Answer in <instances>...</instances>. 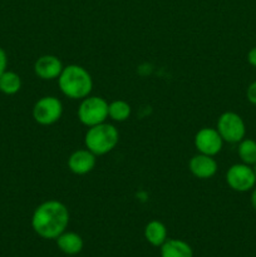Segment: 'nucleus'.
Returning a JSON list of instances; mask_svg holds the SVG:
<instances>
[{
    "mask_svg": "<svg viewBox=\"0 0 256 257\" xmlns=\"http://www.w3.org/2000/svg\"><path fill=\"white\" fill-rule=\"evenodd\" d=\"M217 168L218 166L215 158L212 156L202 155V153L195 155L188 162L190 172L200 180H208V178L213 177L217 172Z\"/></svg>",
    "mask_w": 256,
    "mask_h": 257,
    "instance_id": "11",
    "label": "nucleus"
},
{
    "mask_svg": "<svg viewBox=\"0 0 256 257\" xmlns=\"http://www.w3.org/2000/svg\"><path fill=\"white\" fill-rule=\"evenodd\" d=\"M238 156L245 165L256 163V142L252 140H242L238 146Z\"/></svg>",
    "mask_w": 256,
    "mask_h": 257,
    "instance_id": "17",
    "label": "nucleus"
},
{
    "mask_svg": "<svg viewBox=\"0 0 256 257\" xmlns=\"http://www.w3.org/2000/svg\"><path fill=\"white\" fill-rule=\"evenodd\" d=\"M193 143L198 153L215 157L222 150L223 140L216 128L203 127L195 135Z\"/></svg>",
    "mask_w": 256,
    "mask_h": 257,
    "instance_id": "8",
    "label": "nucleus"
},
{
    "mask_svg": "<svg viewBox=\"0 0 256 257\" xmlns=\"http://www.w3.org/2000/svg\"><path fill=\"white\" fill-rule=\"evenodd\" d=\"M97 165V156L87 148L77 150L68 157V168L72 173L78 176L92 172Z\"/></svg>",
    "mask_w": 256,
    "mask_h": 257,
    "instance_id": "10",
    "label": "nucleus"
},
{
    "mask_svg": "<svg viewBox=\"0 0 256 257\" xmlns=\"http://www.w3.org/2000/svg\"><path fill=\"white\" fill-rule=\"evenodd\" d=\"M253 171H255V175H256V163H255V170H253Z\"/></svg>",
    "mask_w": 256,
    "mask_h": 257,
    "instance_id": "22",
    "label": "nucleus"
},
{
    "mask_svg": "<svg viewBox=\"0 0 256 257\" xmlns=\"http://www.w3.org/2000/svg\"><path fill=\"white\" fill-rule=\"evenodd\" d=\"M247 60H248V63H250L251 65L256 67V47L252 48V49H251L250 52H248Z\"/></svg>",
    "mask_w": 256,
    "mask_h": 257,
    "instance_id": "20",
    "label": "nucleus"
},
{
    "mask_svg": "<svg viewBox=\"0 0 256 257\" xmlns=\"http://www.w3.org/2000/svg\"><path fill=\"white\" fill-rule=\"evenodd\" d=\"M119 141V132L113 124L103 122L88 128L84 136V146L95 156H103L115 148Z\"/></svg>",
    "mask_w": 256,
    "mask_h": 257,
    "instance_id": "3",
    "label": "nucleus"
},
{
    "mask_svg": "<svg viewBox=\"0 0 256 257\" xmlns=\"http://www.w3.org/2000/svg\"><path fill=\"white\" fill-rule=\"evenodd\" d=\"M8 67V55L5 50L0 47V75L7 70Z\"/></svg>",
    "mask_w": 256,
    "mask_h": 257,
    "instance_id": "18",
    "label": "nucleus"
},
{
    "mask_svg": "<svg viewBox=\"0 0 256 257\" xmlns=\"http://www.w3.org/2000/svg\"><path fill=\"white\" fill-rule=\"evenodd\" d=\"M63 104L54 95H45L38 99L33 107V118L40 125H52L62 118Z\"/></svg>",
    "mask_w": 256,
    "mask_h": 257,
    "instance_id": "5",
    "label": "nucleus"
},
{
    "mask_svg": "<svg viewBox=\"0 0 256 257\" xmlns=\"http://www.w3.org/2000/svg\"><path fill=\"white\" fill-rule=\"evenodd\" d=\"M69 210L58 200H48L40 203L32 216V227L39 237L55 240L69 225Z\"/></svg>",
    "mask_w": 256,
    "mask_h": 257,
    "instance_id": "1",
    "label": "nucleus"
},
{
    "mask_svg": "<svg viewBox=\"0 0 256 257\" xmlns=\"http://www.w3.org/2000/svg\"><path fill=\"white\" fill-rule=\"evenodd\" d=\"M161 257H193V250L186 241L167 238L161 246Z\"/></svg>",
    "mask_w": 256,
    "mask_h": 257,
    "instance_id": "13",
    "label": "nucleus"
},
{
    "mask_svg": "<svg viewBox=\"0 0 256 257\" xmlns=\"http://www.w3.org/2000/svg\"><path fill=\"white\" fill-rule=\"evenodd\" d=\"M216 130L222 137L223 142L238 143L243 140L246 133L242 118L235 112H225L218 117Z\"/></svg>",
    "mask_w": 256,
    "mask_h": 257,
    "instance_id": "6",
    "label": "nucleus"
},
{
    "mask_svg": "<svg viewBox=\"0 0 256 257\" xmlns=\"http://www.w3.org/2000/svg\"><path fill=\"white\" fill-rule=\"evenodd\" d=\"M251 203H252L253 208H255V210H256V188H255V190H253L252 195H251Z\"/></svg>",
    "mask_w": 256,
    "mask_h": 257,
    "instance_id": "21",
    "label": "nucleus"
},
{
    "mask_svg": "<svg viewBox=\"0 0 256 257\" xmlns=\"http://www.w3.org/2000/svg\"><path fill=\"white\" fill-rule=\"evenodd\" d=\"M55 241H57L58 248L63 253L69 256L80 253V251L83 250V246H84L83 238L78 233L72 232V231H64L62 235L55 238Z\"/></svg>",
    "mask_w": 256,
    "mask_h": 257,
    "instance_id": "12",
    "label": "nucleus"
},
{
    "mask_svg": "<svg viewBox=\"0 0 256 257\" xmlns=\"http://www.w3.org/2000/svg\"><path fill=\"white\" fill-rule=\"evenodd\" d=\"M108 118V102L98 95H88L80 100L78 108V119L85 127L100 124Z\"/></svg>",
    "mask_w": 256,
    "mask_h": 257,
    "instance_id": "4",
    "label": "nucleus"
},
{
    "mask_svg": "<svg viewBox=\"0 0 256 257\" xmlns=\"http://www.w3.org/2000/svg\"><path fill=\"white\" fill-rule=\"evenodd\" d=\"M247 99L250 100L252 104H256V82H253L252 84H250V87L247 88Z\"/></svg>",
    "mask_w": 256,
    "mask_h": 257,
    "instance_id": "19",
    "label": "nucleus"
},
{
    "mask_svg": "<svg viewBox=\"0 0 256 257\" xmlns=\"http://www.w3.org/2000/svg\"><path fill=\"white\" fill-rule=\"evenodd\" d=\"M22 88V78L12 70H5L0 75V92L7 95H14Z\"/></svg>",
    "mask_w": 256,
    "mask_h": 257,
    "instance_id": "15",
    "label": "nucleus"
},
{
    "mask_svg": "<svg viewBox=\"0 0 256 257\" xmlns=\"http://www.w3.org/2000/svg\"><path fill=\"white\" fill-rule=\"evenodd\" d=\"M58 85L63 94L73 100H82L90 95L93 89V78L84 67L69 64L63 68Z\"/></svg>",
    "mask_w": 256,
    "mask_h": 257,
    "instance_id": "2",
    "label": "nucleus"
},
{
    "mask_svg": "<svg viewBox=\"0 0 256 257\" xmlns=\"http://www.w3.org/2000/svg\"><path fill=\"white\" fill-rule=\"evenodd\" d=\"M226 182L237 192L250 191L256 183L255 171L245 163H237L231 166L226 172Z\"/></svg>",
    "mask_w": 256,
    "mask_h": 257,
    "instance_id": "7",
    "label": "nucleus"
},
{
    "mask_svg": "<svg viewBox=\"0 0 256 257\" xmlns=\"http://www.w3.org/2000/svg\"><path fill=\"white\" fill-rule=\"evenodd\" d=\"M145 238L155 247H161L167 240V227L158 220H152L146 225Z\"/></svg>",
    "mask_w": 256,
    "mask_h": 257,
    "instance_id": "14",
    "label": "nucleus"
},
{
    "mask_svg": "<svg viewBox=\"0 0 256 257\" xmlns=\"http://www.w3.org/2000/svg\"><path fill=\"white\" fill-rule=\"evenodd\" d=\"M63 65L62 60L53 54H45L38 58L34 63V73L38 78L43 80L58 79L62 73Z\"/></svg>",
    "mask_w": 256,
    "mask_h": 257,
    "instance_id": "9",
    "label": "nucleus"
},
{
    "mask_svg": "<svg viewBox=\"0 0 256 257\" xmlns=\"http://www.w3.org/2000/svg\"><path fill=\"white\" fill-rule=\"evenodd\" d=\"M132 108L128 102L122 99H115L108 103V117L114 122H124L131 117Z\"/></svg>",
    "mask_w": 256,
    "mask_h": 257,
    "instance_id": "16",
    "label": "nucleus"
}]
</instances>
